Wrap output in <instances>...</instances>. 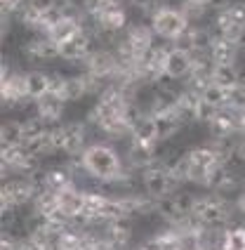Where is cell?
Wrapping results in <instances>:
<instances>
[{
	"instance_id": "obj_1",
	"label": "cell",
	"mask_w": 245,
	"mask_h": 250,
	"mask_svg": "<svg viewBox=\"0 0 245 250\" xmlns=\"http://www.w3.org/2000/svg\"><path fill=\"white\" fill-rule=\"evenodd\" d=\"M78 161L90 182L104 184V187H130L135 180H139V172L127 167L116 144L104 139H97V142L92 139Z\"/></svg>"
},
{
	"instance_id": "obj_2",
	"label": "cell",
	"mask_w": 245,
	"mask_h": 250,
	"mask_svg": "<svg viewBox=\"0 0 245 250\" xmlns=\"http://www.w3.org/2000/svg\"><path fill=\"white\" fill-rule=\"evenodd\" d=\"M193 222L205 229H219V227L236 224L238 222L236 198L215 194V191H201L196 210H193Z\"/></svg>"
},
{
	"instance_id": "obj_3",
	"label": "cell",
	"mask_w": 245,
	"mask_h": 250,
	"mask_svg": "<svg viewBox=\"0 0 245 250\" xmlns=\"http://www.w3.org/2000/svg\"><path fill=\"white\" fill-rule=\"evenodd\" d=\"M146 21L156 31L158 41L167 42V45H177L186 36V31L191 28L189 17L182 12V7H179L177 2H163Z\"/></svg>"
},
{
	"instance_id": "obj_4",
	"label": "cell",
	"mask_w": 245,
	"mask_h": 250,
	"mask_svg": "<svg viewBox=\"0 0 245 250\" xmlns=\"http://www.w3.org/2000/svg\"><path fill=\"white\" fill-rule=\"evenodd\" d=\"M137 182H139L142 191L149 196V198L158 201V203H163L165 198L177 194L179 189L184 187V184L179 182V177L175 175L172 163H165L163 158H161L158 163H153L151 167H146V170H142Z\"/></svg>"
},
{
	"instance_id": "obj_5",
	"label": "cell",
	"mask_w": 245,
	"mask_h": 250,
	"mask_svg": "<svg viewBox=\"0 0 245 250\" xmlns=\"http://www.w3.org/2000/svg\"><path fill=\"white\" fill-rule=\"evenodd\" d=\"M55 135H57L59 156H64L66 161H76L90 146V142H92L90 139L92 127L87 125L85 118H73V121H64L61 125H57Z\"/></svg>"
},
{
	"instance_id": "obj_6",
	"label": "cell",
	"mask_w": 245,
	"mask_h": 250,
	"mask_svg": "<svg viewBox=\"0 0 245 250\" xmlns=\"http://www.w3.org/2000/svg\"><path fill=\"white\" fill-rule=\"evenodd\" d=\"M201 191L193 189H179L177 194H172L170 198H165L158 206V220L167 227H184L193 220V210L198 203Z\"/></svg>"
},
{
	"instance_id": "obj_7",
	"label": "cell",
	"mask_w": 245,
	"mask_h": 250,
	"mask_svg": "<svg viewBox=\"0 0 245 250\" xmlns=\"http://www.w3.org/2000/svg\"><path fill=\"white\" fill-rule=\"evenodd\" d=\"M90 78L99 81L102 85H109L118 81V73H121V59L116 55V47L111 45H97L92 50V55L85 59L82 69Z\"/></svg>"
},
{
	"instance_id": "obj_8",
	"label": "cell",
	"mask_w": 245,
	"mask_h": 250,
	"mask_svg": "<svg viewBox=\"0 0 245 250\" xmlns=\"http://www.w3.org/2000/svg\"><path fill=\"white\" fill-rule=\"evenodd\" d=\"M212 28L226 41L241 42L245 38V0H236L212 14Z\"/></svg>"
},
{
	"instance_id": "obj_9",
	"label": "cell",
	"mask_w": 245,
	"mask_h": 250,
	"mask_svg": "<svg viewBox=\"0 0 245 250\" xmlns=\"http://www.w3.org/2000/svg\"><path fill=\"white\" fill-rule=\"evenodd\" d=\"M19 57L31 64V69H42L50 64H59V47L47 36H26V41L19 45Z\"/></svg>"
},
{
	"instance_id": "obj_10",
	"label": "cell",
	"mask_w": 245,
	"mask_h": 250,
	"mask_svg": "<svg viewBox=\"0 0 245 250\" xmlns=\"http://www.w3.org/2000/svg\"><path fill=\"white\" fill-rule=\"evenodd\" d=\"M38 187L26 177H10L2 180L0 184V206H12V208H28L36 196H38Z\"/></svg>"
},
{
	"instance_id": "obj_11",
	"label": "cell",
	"mask_w": 245,
	"mask_h": 250,
	"mask_svg": "<svg viewBox=\"0 0 245 250\" xmlns=\"http://www.w3.org/2000/svg\"><path fill=\"white\" fill-rule=\"evenodd\" d=\"M196 59H198V55L189 52L186 47L170 45L163 78H167V81H172V83H177V85H184L189 81V76L193 73V69H196Z\"/></svg>"
},
{
	"instance_id": "obj_12",
	"label": "cell",
	"mask_w": 245,
	"mask_h": 250,
	"mask_svg": "<svg viewBox=\"0 0 245 250\" xmlns=\"http://www.w3.org/2000/svg\"><path fill=\"white\" fill-rule=\"evenodd\" d=\"M215 38H217V31L212 28V21L210 24H196V26H191L186 31V36L177 45L186 47L193 55H207V50H210Z\"/></svg>"
},
{
	"instance_id": "obj_13",
	"label": "cell",
	"mask_w": 245,
	"mask_h": 250,
	"mask_svg": "<svg viewBox=\"0 0 245 250\" xmlns=\"http://www.w3.org/2000/svg\"><path fill=\"white\" fill-rule=\"evenodd\" d=\"M66 102L64 99L55 97V95H47V97H42L41 102H36L33 104V113L41 118L45 125H50V127H57V125L64 123V116H66Z\"/></svg>"
},
{
	"instance_id": "obj_14",
	"label": "cell",
	"mask_w": 245,
	"mask_h": 250,
	"mask_svg": "<svg viewBox=\"0 0 245 250\" xmlns=\"http://www.w3.org/2000/svg\"><path fill=\"white\" fill-rule=\"evenodd\" d=\"M207 59H210V64H241L243 52H241L238 42L217 36L207 50Z\"/></svg>"
},
{
	"instance_id": "obj_15",
	"label": "cell",
	"mask_w": 245,
	"mask_h": 250,
	"mask_svg": "<svg viewBox=\"0 0 245 250\" xmlns=\"http://www.w3.org/2000/svg\"><path fill=\"white\" fill-rule=\"evenodd\" d=\"M26 92H28V102L31 104H36L42 97L52 95V71L28 69L26 71Z\"/></svg>"
},
{
	"instance_id": "obj_16",
	"label": "cell",
	"mask_w": 245,
	"mask_h": 250,
	"mask_svg": "<svg viewBox=\"0 0 245 250\" xmlns=\"http://www.w3.org/2000/svg\"><path fill=\"white\" fill-rule=\"evenodd\" d=\"M210 78H212V83L231 90L233 85L245 81V69L243 64H212L210 66Z\"/></svg>"
},
{
	"instance_id": "obj_17",
	"label": "cell",
	"mask_w": 245,
	"mask_h": 250,
	"mask_svg": "<svg viewBox=\"0 0 245 250\" xmlns=\"http://www.w3.org/2000/svg\"><path fill=\"white\" fill-rule=\"evenodd\" d=\"M24 144V118H5L0 123V146Z\"/></svg>"
},
{
	"instance_id": "obj_18",
	"label": "cell",
	"mask_w": 245,
	"mask_h": 250,
	"mask_svg": "<svg viewBox=\"0 0 245 250\" xmlns=\"http://www.w3.org/2000/svg\"><path fill=\"white\" fill-rule=\"evenodd\" d=\"M201 99H203L210 109L219 111V109L229 106V90L222 87V85H217V83H210L203 92H201Z\"/></svg>"
},
{
	"instance_id": "obj_19",
	"label": "cell",
	"mask_w": 245,
	"mask_h": 250,
	"mask_svg": "<svg viewBox=\"0 0 245 250\" xmlns=\"http://www.w3.org/2000/svg\"><path fill=\"white\" fill-rule=\"evenodd\" d=\"M125 0H81V10L87 14V19H95L99 14H104L111 7H118Z\"/></svg>"
},
{
	"instance_id": "obj_20",
	"label": "cell",
	"mask_w": 245,
	"mask_h": 250,
	"mask_svg": "<svg viewBox=\"0 0 245 250\" xmlns=\"http://www.w3.org/2000/svg\"><path fill=\"white\" fill-rule=\"evenodd\" d=\"M229 106L231 109H245V81L233 85L229 90Z\"/></svg>"
},
{
	"instance_id": "obj_21",
	"label": "cell",
	"mask_w": 245,
	"mask_h": 250,
	"mask_svg": "<svg viewBox=\"0 0 245 250\" xmlns=\"http://www.w3.org/2000/svg\"><path fill=\"white\" fill-rule=\"evenodd\" d=\"M19 243H21L19 234H12V231L0 234V250H19Z\"/></svg>"
},
{
	"instance_id": "obj_22",
	"label": "cell",
	"mask_w": 245,
	"mask_h": 250,
	"mask_svg": "<svg viewBox=\"0 0 245 250\" xmlns=\"http://www.w3.org/2000/svg\"><path fill=\"white\" fill-rule=\"evenodd\" d=\"M19 250H45V241L38 236H21Z\"/></svg>"
},
{
	"instance_id": "obj_23",
	"label": "cell",
	"mask_w": 245,
	"mask_h": 250,
	"mask_svg": "<svg viewBox=\"0 0 245 250\" xmlns=\"http://www.w3.org/2000/svg\"><path fill=\"white\" fill-rule=\"evenodd\" d=\"M236 210H238V220L245 224V189L236 196Z\"/></svg>"
},
{
	"instance_id": "obj_24",
	"label": "cell",
	"mask_w": 245,
	"mask_h": 250,
	"mask_svg": "<svg viewBox=\"0 0 245 250\" xmlns=\"http://www.w3.org/2000/svg\"><path fill=\"white\" fill-rule=\"evenodd\" d=\"M243 189H245V187H243Z\"/></svg>"
}]
</instances>
